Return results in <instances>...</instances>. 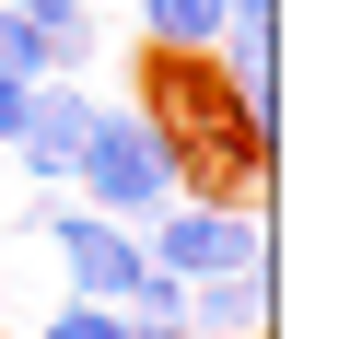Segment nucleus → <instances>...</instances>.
<instances>
[{
    "mask_svg": "<svg viewBox=\"0 0 362 339\" xmlns=\"http://www.w3.org/2000/svg\"><path fill=\"white\" fill-rule=\"evenodd\" d=\"M59 199H82V211H105V222H152L164 199H187V164H175V141L152 129V105L141 94H105L94 105V129H82V164H71V188Z\"/></svg>",
    "mask_w": 362,
    "mask_h": 339,
    "instance_id": "obj_2",
    "label": "nucleus"
},
{
    "mask_svg": "<svg viewBox=\"0 0 362 339\" xmlns=\"http://www.w3.org/2000/svg\"><path fill=\"white\" fill-rule=\"evenodd\" d=\"M24 339H129V316H117V304H82V292H59Z\"/></svg>",
    "mask_w": 362,
    "mask_h": 339,
    "instance_id": "obj_8",
    "label": "nucleus"
},
{
    "mask_svg": "<svg viewBox=\"0 0 362 339\" xmlns=\"http://www.w3.org/2000/svg\"><path fill=\"white\" fill-rule=\"evenodd\" d=\"M175 328L187 339H269V258L222 269V281H187L175 292Z\"/></svg>",
    "mask_w": 362,
    "mask_h": 339,
    "instance_id": "obj_6",
    "label": "nucleus"
},
{
    "mask_svg": "<svg viewBox=\"0 0 362 339\" xmlns=\"http://www.w3.org/2000/svg\"><path fill=\"white\" fill-rule=\"evenodd\" d=\"M222 12H281V0H222Z\"/></svg>",
    "mask_w": 362,
    "mask_h": 339,
    "instance_id": "obj_11",
    "label": "nucleus"
},
{
    "mask_svg": "<svg viewBox=\"0 0 362 339\" xmlns=\"http://www.w3.org/2000/svg\"><path fill=\"white\" fill-rule=\"evenodd\" d=\"M141 258L152 269H164V281L175 292H187V281H222V269H257L269 258V211H257V199H164V211H152L141 222Z\"/></svg>",
    "mask_w": 362,
    "mask_h": 339,
    "instance_id": "obj_3",
    "label": "nucleus"
},
{
    "mask_svg": "<svg viewBox=\"0 0 362 339\" xmlns=\"http://www.w3.org/2000/svg\"><path fill=\"white\" fill-rule=\"evenodd\" d=\"M129 24H141L152 59H211V35L234 24V12H222V0H129Z\"/></svg>",
    "mask_w": 362,
    "mask_h": 339,
    "instance_id": "obj_7",
    "label": "nucleus"
},
{
    "mask_svg": "<svg viewBox=\"0 0 362 339\" xmlns=\"http://www.w3.org/2000/svg\"><path fill=\"white\" fill-rule=\"evenodd\" d=\"M35 246H47L59 292H82V304H117V316H129V292L152 281L141 222H105V211H82V199H35Z\"/></svg>",
    "mask_w": 362,
    "mask_h": 339,
    "instance_id": "obj_4",
    "label": "nucleus"
},
{
    "mask_svg": "<svg viewBox=\"0 0 362 339\" xmlns=\"http://www.w3.org/2000/svg\"><path fill=\"white\" fill-rule=\"evenodd\" d=\"M94 105H105L94 71H47V82L24 94V129L0 141V176H12V188H35V199H59V188H71V164H82Z\"/></svg>",
    "mask_w": 362,
    "mask_h": 339,
    "instance_id": "obj_5",
    "label": "nucleus"
},
{
    "mask_svg": "<svg viewBox=\"0 0 362 339\" xmlns=\"http://www.w3.org/2000/svg\"><path fill=\"white\" fill-rule=\"evenodd\" d=\"M141 105H152V129L175 141V164H187V188L199 199H257L269 188V129H245V105L222 94V71L211 59H141Z\"/></svg>",
    "mask_w": 362,
    "mask_h": 339,
    "instance_id": "obj_1",
    "label": "nucleus"
},
{
    "mask_svg": "<svg viewBox=\"0 0 362 339\" xmlns=\"http://www.w3.org/2000/svg\"><path fill=\"white\" fill-rule=\"evenodd\" d=\"M129 339H187V328H175V316H129Z\"/></svg>",
    "mask_w": 362,
    "mask_h": 339,
    "instance_id": "obj_10",
    "label": "nucleus"
},
{
    "mask_svg": "<svg viewBox=\"0 0 362 339\" xmlns=\"http://www.w3.org/2000/svg\"><path fill=\"white\" fill-rule=\"evenodd\" d=\"M24 94H35V82H0V141H12V129H24Z\"/></svg>",
    "mask_w": 362,
    "mask_h": 339,
    "instance_id": "obj_9",
    "label": "nucleus"
}]
</instances>
